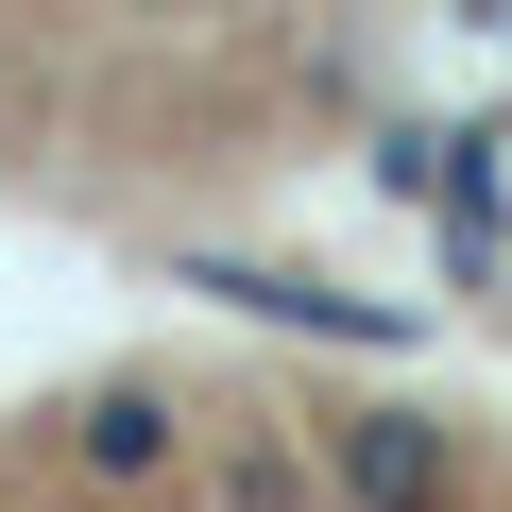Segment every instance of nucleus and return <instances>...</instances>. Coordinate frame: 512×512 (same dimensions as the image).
Instances as JSON below:
<instances>
[{
  "label": "nucleus",
  "mask_w": 512,
  "mask_h": 512,
  "mask_svg": "<svg viewBox=\"0 0 512 512\" xmlns=\"http://www.w3.org/2000/svg\"><path fill=\"white\" fill-rule=\"evenodd\" d=\"M342 478H359L376 512H427V495H444V444H427L410 410H359V427H342Z\"/></svg>",
  "instance_id": "nucleus-1"
},
{
  "label": "nucleus",
  "mask_w": 512,
  "mask_h": 512,
  "mask_svg": "<svg viewBox=\"0 0 512 512\" xmlns=\"http://www.w3.org/2000/svg\"><path fill=\"white\" fill-rule=\"evenodd\" d=\"M86 461H103V478H154V461H171V410H154V393H103V410H86Z\"/></svg>",
  "instance_id": "nucleus-2"
}]
</instances>
